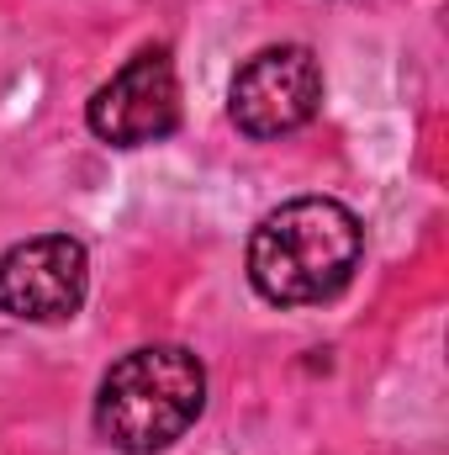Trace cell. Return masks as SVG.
Returning <instances> with one entry per match:
<instances>
[{
  "instance_id": "obj_3",
  "label": "cell",
  "mask_w": 449,
  "mask_h": 455,
  "mask_svg": "<svg viewBox=\"0 0 449 455\" xmlns=\"http://www.w3.org/2000/svg\"><path fill=\"white\" fill-rule=\"evenodd\" d=\"M323 107V69L312 59V48L302 43H280L254 53L227 96V112L238 122V132L248 138H286L296 127H307Z\"/></svg>"
},
{
  "instance_id": "obj_1",
  "label": "cell",
  "mask_w": 449,
  "mask_h": 455,
  "mask_svg": "<svg viewBox=\"0 0 449 455\" xmlns=\"http://www.w3.org/2000/svg\"><path fill=\"white\" fill-rule=\"evenodd\" d=\"M365 254V228L334 196H302L275 207L248 238V281L275 307H307L338 297Z\"/></svg>"
},
{
  "instance_id": "obj_2",
  "label": "cell",
  "mask_w": 449,
  "mask_h": 455,
  "mask_svg": "<svg viewBox=\"0 0 449 455\" xmlns=\"http://www.w3.org/2000/svg\"><path fill=\"white\" fill-rule=\"evenodd\" d=\"M207 403V371L180 344H148L122 355L96 392V435L122 455L175 445Z\"/></svg>"
},
{
  "instance_id": "obj_4",
  "label": "cell",
  "mask_w": 449,
  "mask_h": 455,
  "mask_svg": "<svg viewBox=\"0 0 449 455\" xmlns=\"http://www.w3.org/2000/svg\"><path fill=\"white\" fill-rule=\"evenodd\" d=\"M91 254L69 233H43L0 254V313L21 323H64L85 307Z\"/></svg>"
},
{
  "instance_id": "obj_5",
  "label": "cell",
  "mask_w": 449,
  "mask_h": 455,
  "mask_svg": "<svg viewBox=\"0 0 449 455\" xmlns=\"http://www.w3.org/2000/svg\"><path fill=\"white\" fill-rule=\"evenodd\" d=\"M85 122L101 143L138 148L154 138H169L180 127V80L169 48H143L132 53L112 80L91 96Z\"/></svg>"
}]
</instances>
